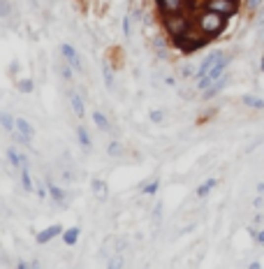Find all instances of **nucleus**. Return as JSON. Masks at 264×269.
I'll return each instance as SVG.
<instances>
[{
	"label": "nucleus",
	"instance_id": "obj_1",
	"mask_svg": "<svg viewBox=\"0 0 264 269\" xmlns=\"http://www.w3.org/2000/svg\"><path fill=\"white\" fill-rule=\"evenodd\" d=\"M165 28L172 33V38L176 39V44H181L183 39H186V35H188L190 23H188V19L181 14H169L165 19Z\"/></svg>",
	"mask_w": 264,
	"mask_h": 269
},
{
	"label": "nucleus",
	"instance_id": "obj_2",
	"mask_svg": "<svg viewBox=\"0 0 264 269\" xmlns=\"http://www.w3.org/2000/svg\"><path fill=\"white\" fill-rule=\"evenodd\" d=\"M225 28V16L216 14V12H204L202 16H199V31L204 33V35H216V33H220Z\"/></svg>",
	"mask_w": 264,
	"mask_h": 269
},
{
	"label": "nucleus",
	"instance_id": "obj_3",
	"mask_svg": "<svg viewBox=\"0 0 264 269\" xmlns=\"http://www.w3.org/2000/svg\"><path fill=\"white\" fill-rule=\"evenodd\" d=\"M236 0H206V9L209 12H216V14L220 16H232L234 12H236Z\"/></svg>",
	"mask_w": 264,
	"mask_h": 269
},
{
	"label": "nucleus",
	"instance_id": "obj_4",
	"mask_svg": "<svg viewBox=\"0 0 264 269\" xmlns=\"http://www.w3.org/2000/svg\"><path fill=\"white\" fill-rule=\"evenodd\" d=\"M223 58H225V54H223L220 49L211 51V54H209V56H206V58L202 61V65L197 68V77H195V79H204L206 75H209V72H211L213 68H216V65H218L220 61H223Z\"/></svg>",
	"mask_w": 264,
	"mask_h": 269
},
{
	"label": "nucleus",
	"instance_id": "obj_5",
	"mask_svg": "<svg viewBox=\"0 0 264 269\" xmlns=\"http://www.w3.org/2000/svg\"><path fill=\"white\" fill-rule=\"evenodd\" d=\"M61 56H63V61L68 63V65H72V70H81V56H79V51H76L72 44L63 42L61 44Z\"/></svg>",
	"mask_w": 264,
	"mask_h": 269
},
{
	"label": "nucleus",
	"instance_id": "obj_6",
	"mask_svg": "<svg viewBox=\"0 0 264 269\" xmlns=\"http://www.w3.org/2000/svg\"><path fill=\"white\" fill-rule=\"evenodd\" d=\"M63 225H51V228H44V230L42 232H38V244L39 246H44V244H49V241H51V239H56V237H61L63 234Z\"/></svg>",
	"mask_w": 264,
	"mask_h": 269
},
{
	"label": "nucleus",
	"instance_id": "obj_7",
	"mask_svg": "<svg viewBox=\"0 0 264 269\" xmlns=\"http://www.w3.org/2000/svg\"><path fill=\"white\" fill-rule=\"evenodd\" d=\"M5 154H7V160H9V165H12L14 169H19V172H21V169L26 167V158H23V155L19 154V151H16L14 146H9Z\"/></svg>",
	"mask_w": 264,
	"mask_h": 269
},
{
	"label": "nucleus",
	"instance_id": "obj_8",
	"mask_svg": "<svg viewBox=\"0 0 264 269\" xmlns=\"http://www.w3.org/2000/svg\"><path fill=\"white\" fill-rule=\"evenodd\" d=\"M70 107H72V112H75L76 118H83V116H86V107H83V98L79 95V93H72V95H70Z\"/></svg>",
	"mask_w": 264,
	"mask_h": 269
},
{
	"label": "nucleus",
	"instance_id": "obj_9",
	"mask_svg": "<svg viewBox=\"0 0 264 269\" xmlns=\"http://www.w3.org/2000/svg\"><path fill=\"white\" fill-rule=\"evenodd\" d=\"M227 84H229V75H223V77H220L218 81H216V84H213L211 88H209V91H204V100H211L213 95H218V93L223 91V88H225Z\"/></svg>",
	"mask_w": 264,
	"mask_h": 269
},
{
	"label": "nucleus",
	"instance_id": "obj_10",
	"mask_svg": "<svg viewBox=\"0 0 264 269\" xmlns=\"http://www.w3.org/2000/svg\"><path fill=\"white\" fill-rule=\"evenodd\" d=\"M160 7L167 16L169 14H181V7H183V0H160Z\"/></svg>",
	"mask_w": 264,
	"mask_h": 269
},
{
	"label": "nucleus",
	"instance_id": "obj_11",
	"mask_svg": "<svg viewBox=\"0 0 264 269\" xmlns=\"http://www.w3.org/2000/svg\"><path fill=\"white\" fill-rule=\"evenodd\" d=\"M14 130L23 132L26 137H31V139L35 137V128H33V125L28 123V121H26L23 116H16V118H14Z\"/></svg>",
	"mask_w": 264,
	"mask_h": 269
},
{
	"label": "nucleus",
	"instance_id": "obj_12",
	"mask_svg": "<svg viewBox=\"0 0 264 269\" xmlns=\"http://www.w3.org/2000/svg\"><path fill=\"white\" fill-rule=\"evenodd\" d=\"M227 65H229V58H227V56H225V58H223V61H220V63H218V65H216V68H213V70H211V72H209V75H206V77L211 79V81H218V79H220V77H223V75H225V70H227Z\"/></svg>",
	"mask_w": 264,
	"mask_h": 269
},
{
	"label": "nucleus",
	"instance_id": "obj_13",
	"mask_svg": "<svg viewBox=\"0 0 264 269\" xmlns=\"http://www.w3.org/2000/svg\"><path fill=\"white\" fill-rule=\"evenodd\" d=\"M93 123L98 125V130H102V132L112 130V123H109V118H107L102 112H93Z\"/></svg>",
	"mask_w": 264,
	"mask_h": 269
},
{
	"label": "nucleus",
	"instance_id": "obj_14",
	"mask_svg": "<svg viewBox=\"0 0 264 269\" xmlns=\"http://www.w3.org/2000/svg\"><path fill=\"white\" fill-rule=\"evenodd\" d=\"M216 184H218V179H206L204 184L197 186L195 195H197V197H206V195H209V192H211L213 188H216Z\"/></svg>",
	"mask_w": 264,
	"mask_h": 269
},
{
	"label": "nucleus",
	"instance_id": "obj_15",
	"mask_svg": "<svg viewBox=\"0 0 264 269\" xmlns=\"http://www.w3.org/2000/svg\"><path fill=\"white\" fill-rule=\"evenodd\" d=\"M76 139H79L81 149H86V151H91V149H93L91 135H88V130H86V128H76Z\"/></svg>",
	"mask_w": 264,
	"mask_h": 269
},
{
	"label": "nucleus",
	"instance_id": "obj_16",
	"mask_svg": "<svg viewBox=\"0 0 264 269\" xmlns=\"http://www.w3.org/2000/svg\"><path fill=\"white\" fill-rule=\"evenodd\" d=\"M63 241H65V246H76V241H79V228H68V230L63 232Z\"/></svg>",
	"mask_w": 264,
	"mask_h": 269
},
{
	"label": "nucleus",
	"instance_id": "obj_17",
	"mask_svg": "<svg viewBox=\"0 0 264 269\" xmlns=\"http://www.w3.org/2000/svg\"><path fill=\"white\" fill-rule=\"evenodd\" d=\"M91 188H93V192H95V197H98V200H107V184H105V181L95 179V181L91 184Z\"/></svg>",
	"mask_w": 264,
	"mask_h": 269
},
{
	"label": "nucleus",
	"instance_id": "obj_18",
	"mask_svg": "<svg viewBox=\"0 0 264 269\" xmlns=\"http://www.w3.org/2000/svg\"><path fill=\"white\" fill-rule=\"evenodd\" d=\"M102 77H105V86L107 88H113V68L109 63H102Z\"/></svg>",
	"mask_w": 264,
	"mask_h": 269
},
{
	"label": "nucleus",
	"instance_id": "obj_19",
	"mask_svg": "<svg viewBox=\"0 0 264 269\" xmlns=\"http://www.w3.org/2000/svg\"><path fill=\"white\" fill-rule=\"evenodd\" d=\"M107 154L112 155V158H121V155L125 154V146H123L121 142H109V146H107Z\"/></svg>",
	"mask_w": 264,
	"mask_h": 269
},
{
	"label": "nucleus",
	"instance_id": "obj_20",
	"mask_svg": "<svg viewBox=\"0 0 264 269\" xmlns=\"http://www.w3.org/2000/svg\"><path fill=\"white\" fill-rule=\"evenodd\" d=\"M243 105L250 109H264V100L257 95H243Z\"/></svg>",
	"mask_w": 264,
	"mask_h": 269
},
{
	"label": "nucleus",
	"instance_id": "obj_21",
	"mask_svg": "<svg viewBox=\"0 0 264 269\" xmlns=\"http://www.w3.org/2000/svg\"><path fill=\"white\" fill-rule=\"evenodd\" d=\"M21 184H23V191L26 192H33V179H31V169H28V165L21 169Z\"/></svg>",
	"mask_w": 264,
	"mask_h": 269
},
{
	"label": "nucleus",
	"instance_id": "obj_22",
	"mask_svg": "<svg viewBox=\"0 0 264 269\" xmlns=\"http://www.w3.org/2000/svg\"><path fill=\"white\" fill-rule=\"evenodd\" d=\"M46 191H49V197H51L53 202H63V200H65V191H63L61 186H49Z\"/></svg>",
	"mask_w": 264,
	"mask_h": 269
},
{
	"label": "nucleus",
	"instance_id": "obj_23",
	"mask_svg": "<svg viewBox=\"0 0 264 269\" xmlns=\"http://www.w3.org/2000/svg\"><path fill=\"white\" fill-rule=\"evenodd\" d=\"M160 188V181L158 179H151V181H146V184H142V192L144 195H155Z\"/></svg>",
	"mask_w": 264,
	"mask_h": 269
},
{
	"label": "nucleus",
	"instance_id": "obj_24",
	"mask_svg": "<svg viewBox=\"0 0 264 269\" xmlns=\"http://www.w3.org/2000/svg\"><path fill=\"white\" fill-rule=\"evenodd\" d=\"M0 125H2L7 132H14V118H12L7 112H2V114H0Z\"/></svg>",
	"mask_w": 264,
	"mask_h": 269
},
{
	"label": "nucleus",
	"instance_id": "obj_25",
	"mask_svg": "<svg viewBox=\"0 0 264 269\" xmlns=\"http://www.w3.org/2000/svg\"><path fill=\"white\" fill-rule=\"evenodd\" d=\"M248 232H250V237L255 239L257 246H264V230H255V228H248Z\"/></svg>",
	"mask_w": 264,
	"mask_h": 269
},
{
	"label": "nucleus",
	"instance_id": "obj_26",
	"mask_svg": "<svg viewBox=\"0 0 264 269\" xmlns=\"http://www.w3.org/2000/svg\"><path fill=\"white\" fill-rule=\"evenodd\" d=\"M12 139H14V142H19V144H23V146H31V142H33L31 137H26V135H23V132H19V130L12 132Z\"/></svg>",
	"mask_w": 264,
	"mask_h": 269
},
{
	"label": "nucleus",
	"instance_id": "obj_27",
	"mask_svg": "<svg viewBox=\"0 0 264 269\" xmlns=\"http://www.w3.org/2000/svg\"><path fill=\"white\" fill-rule=\"evenodd\" d=\"M123 265H125L123 255H113L112 260H109V265H107V269H123Z\"/></svg>",
	"mask_w": 264,
	"mask_h": 269
},
{
	"label": "nucleus",
	"instance_id": "obj_28",
	"mask_svg": "<svg viewBox=\"0 0 264 269\" xmlns=\"http://www.w3.org/2000/svg\"><path fill=\"white\" fill-rule=\"evenodd\" d=\"M9 14H12V2L9 0H0V19H5Z\"/></svg>",
	"mask_w": 264,
	"mask_h": 269
},
{
	"label": "nucleus",
	"instance_id": "obj_29",
	"mask_svg": "<svg viewBox=\"0 0 264 269\" xmlns=\"http://www.w3.org/2000/svg\"><path fill=\"white\" fill-rule=\"evenodd\" d=\"M149 118H151V123H162L165 121V112L162 109H153L151 114H149Z\"/></svg>",
	"mask_w": 264,
	"mask_h": 269
},
{
	"label": "nucleus",
	"instance_id": "obj_30",
	"mask_svg": "<svg viewBox=\"0 0 264 269\" xmlns=\"http://www.w3.org/2000/svg\"><path fill=\"white\" fill-rule=\"evenodd\" d=\"M33 88H35L33 79H21V81H19V91L21 93H33Z\"/></svg>",
	"mask_w": 264,
	"mask_h": 269
},
{
	"label": "nucleus",
	"instance_id": "obj_31",
	"mask_svg": "<svg viewBox=\"0 0 264 269\" xmlns=\"http://www.w3.org/2000/svg\"><path fill=\"white\" fill-rule=\"evenodd\" d=\"M58 72H61V77L65 79V81H70V79H72V65H68V63H63L61 68H58Z\"/></svg>",
	"mask_w": 264,
	"mask_h": 269
},
{
	"label": "nucleus",
	"instance_id": "obj_32",
	"mask_svg": "<svg viewBox=\"0 0 264 269\" xmlns=\"http://www.w3.org/2000/svg\"><path fill=\"white\" fill-rule=\"evenodd\" d=\"M130 28H132V26H130V16H125V19H123V33H125V38H130Z\"/></svg>",
	"mask_w": 264,
	"mask_h": 269
},
{
	"label": "nucleus",
	"instance_id": "obj_33",
	"mask_svg": "<svg viewBox=\"0 0 264 269\" xmlns=\"http://www.w3.org/2000/svg\"><path fill=\"white\" fill-rule=\"evenodd\" d=\"M246 5H248V9H257L262 5V0H246Z\"/></svg>",
	"mask_w": 264,
	"mask_h": 269
},
{
	"label": "nucleus",
	"instance_id": "obj_34",
	"mask_svg": "<svg viewBox=\"0 0 264 269\" xmlns=\"http://www.w3.org/2000/svg\"><path fill=\"white\" fill-rule=\"evenodd\" d=\"M190 75H195L197 77V70H192L190 65H186V68H183V77H190Z\"/></svg>",
	"mask_w": 264,
	"mask_h": 269
},
{
	"label": "nucleus",
	"instance_id": "obj_35",
	"mask_svg": "<svg viewBox=\"0 0 264 269\" xmlns=\"http://www.w3.org/2000/svg\"><path fill=\"white\" fill-rule=\"evenodd\" d=\"M16 269H33V265H28V262H19V265H16Z\"/></svg>",
	"mask_w": 264,
	"mask_h": 269
},
{
	"label": "nucleus",
	"instance_id": "obj_36",
	"mask_svg": "<svg viewBox=\"0 0 264 269\" xmlns=\"http://www.w3.org/2000/svg\"><path fill=\"white\" fill-rule=\"evenodd\" d=\"M255 191H257V195H264V184H262V181L255 186Z\"/></svg>",
	"mask_w": 264,
	"mask_h": 269
},
{
	"label": "nucleus",
	"instance_id": "obj_37",
	"mask_svg": "<svg viewBox=\"0 0 264 269\" xmlns=\"http://www.w3.org/2000/svg\"><path fill=\"white\" fill-rule=\"evenodd\" d=\"M248 269H262V265H260V262H250Z\"/></svg>",
	"mask_w": 264,
	"mask_h": 269
},
{
	"label": "nucleus",
	"instance_id": "obj_38",
	"mask_svg": "<svg viewBox=\"0 0 264 269\" xmlns=\"http://www.w3.org/2000/svg\"><path fill=\"white\" fill-rule=\"evenodd\" d=\"M260 28L264 31V14H262V19H260Z\"/></svg>",
	"mask_w": 264,
	"mask_h": 269
},
{
	"label": "nucleus",
	"instance_id": "obj_39",
	"mask_svg": "<svg viewBox=\"0 0 264 269\" xmlns=\"http://www.w3.org/2000/svg\"><path fill=\"white\" fill-rule=\"evenodd\" d=\"M260 68H262V75H264V56H262V63H260Z\"/></svg>",
	"mask_w": 264,
	"mask_h": 269
}]
</instances>
